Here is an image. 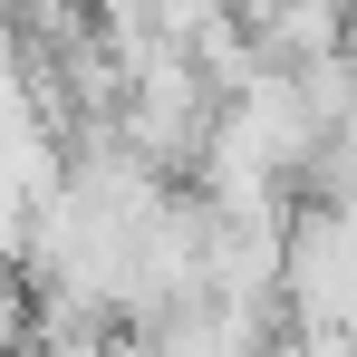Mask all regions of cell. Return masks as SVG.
<instances>
[{"label": "cell", "mask_w": 357, "mask_h": 357, "mask_svg": "<svg viewBox=\"0 0 357 357\" xmlns=\"http://www.w3.org/2000/svg\"><path fill=\"white\" fill-rule=\"evenodd\" d=\"M20 338H29V290L0 271V348H20Z\"/></svg>", "instance_id": "7a4b0ae2"}, {"label": "cell", "mask_w": 357, "mask_h": 357, "mask_svg": "<svg viewBox=\"0 0 357 357\" xmlns=\"http://www.w3.org/2000/svg\"><path fill=\"white\" fill-rule=\"evenodd\" d=\"M280 328L319 348H357V203L338 193L280 213Z\"/></svg>", "instance_id": "6da1fadb"}]
</instances>
